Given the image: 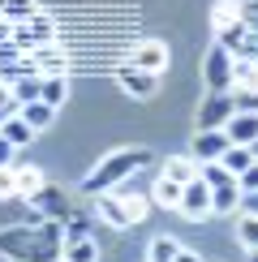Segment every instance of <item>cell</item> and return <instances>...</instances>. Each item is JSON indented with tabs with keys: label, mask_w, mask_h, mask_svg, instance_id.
Returning a JSON list of instances; mask_svg holds the SVG:
<instances>
[{
	"label": "cell",
	"mask_w": 258,
	"mask_h": 262,
	"mask_svg": "<svg viewBox=\"0 0 258 262\" xmlns=\"http://www.w3.org/2000/svg\"><path fill=\"white\" fill-rule=\"evenodd\" d=\"M60 258H64V262H95V258H99V249H95L91 236H82V241H64Z\"/></svg>",
	"instance_id": "ffe728a7"
},
{
	"label": "cell",
	"mask_w": 258,
	"mask_h": 262,
	"mask_svg": "<svg viewBox=\"0 0 258 262\" xmlns=\"http://www.w3.org/2000/svg\"><path fill=\"white\" fill-rule=\"evenodd\" d=\"M250 155H254V159H258V138H254V142H250Z\"/></svg>",
	"instance_id": "60d3db41"
},
{
	"label": "cell",
	"mask_w": 258,
	"mask_h": 262,
	"mask_svg": "<svg viewBox=\"0 0 258 262\" xmlns=\"http://www.w3.org/2000/svg\"><path fill=\"white\" fill-rule=\"evenodd\" d=\"M64 228V241H82V236H91V215H82V211H69L60 220Z\"/></svg>",
	"instance_id": "603a6c76"
},
{
	"label": "cell",
	"mask_w": 258,
	"mask_h": 262,
	"mask_svg": "<svg viewBox=\"0 0 258 262\" xmlns=\"http://www.w3.org/2000/svg\"><path fill=\"white\" fill-rule=\"evenodd\" d=\"M236 202H241L236 181H232V185H215V189H211V215H232Z\"/></svg>",
	"instance_id": "ac0fdd59"
},
{
	"label": "cell",
	"mask_w": 258,
	"mask_h": 262,
	"mask_svg": "<svg viewBox=\"0 0 258 262\" xmlns=\"http://www.w3.org/2000/svg\"><path fill=\"white\" fill-rule=\"evenodd\" d=\"M232 142L224 129H198V138H193V159L198 163H220V155L228 150Z\"/></svg>",
	"instance_id": "9c48e42d"
},
{
	"label": "cell",
	"mask_w": 258,
	"mask_h": 262,
	"mask_svg": "<svg viewBox=\"0 0 258 262\" xmlns=\"http://www.w3.org/2000/svg\"><path fill=\"white\" fill-rule=\"evenodd\" d=\"M245 60L258 64V30H250V48H245Z\"/></svg>",
	"instance_id": "74e56055"
},
{
	"label": "cell",
	"mask_w": 258,
	"mask_h": 262,
	"mask_svg": "<svg viewBox=\"0 0 258 262\" xmlns=\"http://www.w3.org/2000/svg\"><path fill=\"white\" fill-rule=\"evenodd\" d=\"M35 13V0H0V17H9L17 26V21H26Z\"/></svg>",
	"instance_id": "484cf974"
},
{
	"label": "cell",
	"mask_w": 258,
	"mask_h": 262,
	"mask_svg": "<svg viewBox=\"0 0 258 262\" xmlns=\"http://www.w3.org/2000/svg\"><path fill=\"white\" fill-rule=\"evenodd\" d=\"M129 60H134L138 69H146V73H155V78H159V73L168 69V48L159 39H146V43H138V48H134V56H129Z\"/></svg>",
	"instance_id": "8fae6325"
},
{
	"label": "cell",
	"mask_w": 258,
	"mask_h": 262,
	"mask_svg": "<svg viewBox=\"0 0 258 262\" xmlns=\"http://www.w3.org/2000/svg\"><path fill=\"white\" fill-rule=\"evenodd\" d=\"M56 262H64V258H56Z\"/></svg>",
	"instance_id": "7bdbcfd3"
},
{
	"label": "cell",
	"mask_w": 258,
	"mask_h": 262,
	"mask_svg": "<svg viewBox=\"0 0 258 262\" xmlns=\"http://www.w3.org/2000/svg\"><path fill=\"white\" fill-rule=\"evenodd\" d=\"M39 86H43V73H39V78H17L13 86H9V95H13L17 107H22V103H30V99H39Z\"/></svg>",
	"instance_id": "cb8c5ba5"
},
{
	"label": "cell",
	"mask_w": 258,
	"mask_h": 262,
	"mask_svg": "<svg viewBox=\"0 0 258 262\" xmlns=\"http://www.w3.org/2000/svg\"><path fill=\"white\" fill-rule=\"evenodd\" d=\"M177 262H202V258L193 254V249H177Z\"/></svg>",
	"instance_id": "ab89813d"
},
{
	"label": "cell",
	"mask_w": 258,
	"mask_h": 262,
	"mask_svg": "<svg viewBox=\"0 0 258 262\" xmlns=\"http://www.w3.org/2000/svg\"><path fill=\"white\" fill-rule=\"evenodd\" d=\"M236 236H241V245L258 254V215H241V224H236Z\"/></svg>",
	"instance_id": "4316f807"
},
{
	"label": "cell",
	"mask_w": 258,
	"mask_h": 262,
	"mask_svg": "<svg viewBox=\"0 0 258 262\" xmlns=\"http://www.w3.org/2000/svg\"><path fill=\"white\" fill-rule=\"evenodd\" d=\"M146 163H150V150H146V146H134V150H112V155H107L99 168H95L91 177L82 181V193H91V198H95V193H103V189H116L121 181H129L138 168H146Z\"/></svg>",
	"instance_id": "7a4b0ae2"
},
{
	"label": "cell",
	"mask_w": 258,
	"mask_h": 262,
	"mask_svg": "<svg viewBox=\"0 0 258 262\" xmlns=\"http://www.w3.org/2000/svg\"><path fill=\"white\" fill-rule=\"evenodd\" d=\"M150 198H155V206H164V211H177V202H181V181H172L159 172L155 177V189H150Z\"/></svg>",
	"instance_id": "e0dca14e"
},
{
	"label": "cell",
	"mask_w": 258,
	"mask_h": 262,
	"mask_svg": "<svg viewBox=\"0 0 258 262\" xmlns=\"http://www.w3.org/2000/svg\"><path fill=\"white\" fill-rule=\"evenodd\" d=\"M17 116H22V121H26L30 129H35V134H39V129H48V125H52L56 107H48L43 99H30V103H22V107H17Z\"/></svg>",
	"instance_id": "2e32d148"
},
{
	"label": "cell",
	"mask_w": 258,
	"mask_h": 262,
	"mask_svg": "<svg viewBox=\"0 0 258 262\" xmlns=\"http://www.w3.org/2000/svg\"><path fill=\"white\" fill-rule=\"evenodd\" d=\"M241 17V5H236V0H220V5L211 9V21L215 26H228V21H236Z\"/></svg>",
	"instance_id": "83f0119b"
},
{
	"label": "cell",
	"mask_w": 258,
	"mask_h": 262,
	"mask_svg": "<svg viewBox=\"0 0 258 262\" xmlns=\"http://www.w3.org/2000/svg\"><path fill=\"white\" fill-rule=\"evenodd\" d=\"M177 241H172V236H155V241H150V249H146V262H177Z\"/></svg>",
	"instance_id": "d4e9b609"
},
{
	"label": "cell",
	"mask_w": 258,
	"mask_h": 262,
	"mask_svg": "<svg viewBox=\"0 0 258 262\" xmlns=\"http://www.w3.org/2000/svg\"><path fill=\"white\" fill-rule=\"evenodd\" d=\"M13 181H17V193H22V198H30V193H35L48 177H43L39 168H30V163H22V168H13Z\"/></svg>",
	"instance_id": "7402d4cb"
},
{
	"label": "cell",
	"mask_w": 258,
	"mask_h": 262,
	"mask_svg": "<svg viewBox=\"0 0 258 262\" xmlns=\"http://www.w3.org/2000/svg\"><path fill=\"white\" fill-rule=\"evenodd\" d=\"M220 163H224V168L232 172V177H241V172H245V168L254 163V155H250V146H236V142H232V146H228V150L220 155Z\"/></svg>",
	"instance_id": "44dd1931"
},
{
	"label": "cell",
	"mask_w": 258,
	"mask_h": 262,
	"mask_svg": "<svg viewBox=\"0 0 258 262\" xmlns=\"http://www.w3.org/2000/svg\"><path fill=\"white\" fill-rule=\"evenodd\" d=\"M250 258H254V262H258V254H250Z\"/></svg>",
	"instance_id": "b9f144b4"
},
{
	"label": "cell",
	"mask_w": 258,
	"mask_h": 262,
	"mask_svg": "<svg viewBox=\"0 0 258 262\" xmlns=\"http://www.w3.org/2000/svg\"><path fill=\"white\" fill-rule=\"evenodd\" d=\"M224 134H228V142H236V146H250L258 138V112H232V121L224 125Z\"/></svg>",
	"instance_id": "4fadbf2b"
},
{
	"label": "cell",
	"mask_w": 258,
	"mask_h": 262,
	"mask_svg": "<svg viewBox=\"0 0 258 262\" xmlns=\"http://www.w3.org/2000/svg\"><path fill=\"white\" fill-rule=\"evenodd\" d=\"M26 56L39 64V73H64V69H69V56H64V48H60V43H43V48L26 52Z\"/></svg>",
	"instance_id": "5bb4252c"
},
{
	"label": "cell",
	"mask_w": 258,
	"mask_h": 262,
	"mask_svg": "<svg viewBox=\"0 0 258 262\" xmlns=\"http://www.w3.org/2000/svg\"><path fill=\"white\" fill-rule=\"evenodd\" d=\"M22 52H17V43L9 39V43H0V64H9V60H17Z\"/></svg>",
	"instance_id": "e575fe53"
},
{
	"label": "cell",
	"mask_w": 258,
	"mask_h": 262,
	"mask_svg": "<svg viewBox=\"0 0 258 262\" xmlns=\"http://www.w3.org/2000/svg\"><path fill=\"white\" fill-rule=\"evenodd\" d=\"M39 99L48 107H60L64 99H69V78L64 73H43V86H39Z\"/></svg>",
	"instance_id": "9a60e30c"
},
{
	"label": "cell",
	"mask_w": 258,
	"mask_h": 262,
	"mask_svg": "<svg viewBox=\"0 0 258 262\" xmlns=\"http://www.w3.org/2000/svg\"><path fill=\"white\" fill-rule=\"evenodd\" d=\"M142 211H146V202L134 198V193H116V189L95 193V215L103 224H112V228H134L142 220Z\"/></svg>",
	"instance_id": "3957f363"
},
{
	"label": "cell",
	"mask_w": 258,
	"mask_h": 262,
	"mask_svg": "<svg viewBox=\"0 0 258 262\" xmlns=\"http://www.w3.org/2000/svg\"><path fill=\"white\" fill-rule=\"evenodd\" d=\"M177 211L185 215V220H207L211 215V189H207V181L193 172V177L181 185V202H177Z\"/></svg>",
	"instance_id": "5b68a950"
},
{
	"label": "cell",
	"mask_w": 258,
	"mask_h": 262,
	"mask_svg": "<svg viewBox=\"0 0 258 262\" xmlns=\"http://www.w3.org/2000/svg\"><path fill=\"white\" fill-rule=\"evenodd\" d=\"M17 193V181H13V163L9 168H0V198H13Z\"/></svg>",
	"instance_id": "1f68e13d"
},
{
	"label": "cell",
	"mask_w": 258,
	"mask_h": 262,
	"mask_svg": "<svg viewBox=\"0 0 258 262\" xmlns=\"http://www.w3.org/2000/svg\"><path fill=\"white\" fill-rule=\"evenodd\" d=\"M30 206H35V211H43L48 220H64V215H69V198H64L56 185H48V181L30 193Z\"/></svg>",
	"instance_id": "30bf717a"
},
{
	"label": "cell",
	"mask_w": 258,
	"mask_h": 262,
	"mask_svg": "<svg viewBox=\"0 0 258 262\" xmlns=\"http://www.w3.org/2000/svg\"><path fill=\"white\" fill-rule=\"evenodd\" d=\"M232 103H236V112H258V86H250V91H232Z\"/></svg>",
	"instance_id": "f546056e"
},
{
	"label": "cell",
	"mask_w": 258,
	"mask_h": 262,
	"mask_svg": "<svg viewBox=\"0 0 258 262\" xmlns=\"http://www.w3.org/2000/svg\"><path fill=\"white\" fill-rule=\"evenodd\" d=\"M236 103H232V91H211L198 107V129H224L232 121Z\"/></svg>",
	"instance_id": "8992f818"
},
{
	"label": "cell",
	"mask_w": 258,
	"mask_h": 262,
	"mask_svg": "<svg viewBox=\"0 0 258 262\" xmlns=\"http://www.w3.org/2000/svg\"><path fill=\"white\" fill-rule=\"evenodd\" d=\"M202 78H207L211 91H232V52L215 43L207 52V60H202Z\"/></svg>",
	"instance_id": "52a82bcc"
},
{
	"label": "cell",
	"mask_w": 258,
	"mask_h": 262,
	"mask_svg": "<svg viewBox=\"0 0 258 262\" xmlns=\"http://www.w3.org/2000/svg\"><path fill=\"white\" fill-rule=\"evenodd\" d=\"M9 163H13V146H9V138L0 134V168H9Z\"/></svg>",
	"instance_id": "8d00e7d4"
},
{
	"label": "cell",
	"mask_w": 258,
	"mask_h": 262,
	"mask_svg": "<svg viewBox=\"0 0 258 262\" xmlns=\"http://www.w3.org/2000/svg\"><path fill=\"white\" fill-rule=\"evenodd\" d=\"M60 249H64V228H60V220L0 228V254H5L9 262H56Z\"/></svg>",
	"instance_id": "6da1fadb"
},
{
	"label": "cell",
	"mask_w": 258,
	"mask_h": 262,
	"mask_svg": "<svg viewBox=\"0 0 258 262\" xmlns=\"http://www.w3.org/2000/svg\"><path fill=\"white\" fill-rule=\"evenodd\" d=\"M13 112H17V99H13V95H9V86L0 82V121H9V116H13Z\"/></svg>",
	"instance_id": "d6a6232c"
},
{
	"label": "cell",
	"mask_w": 258,
	"mask_h": 262,
	"mask_svg": "<svg viewBox=\"0 0 258 262\" xmlns=\"http://www.w3.org/2000/svg\"><path fill=\"white\" fill-rule=\"evenodd\" d=\"M9 39H13V21L0 17V43H9Z\"/></svg>",
	"instance_id": "f35d334b"
},
{
	"label": "cell",
	"mask_w": 258,
	"mask_h": 262,
	"mask_svg": "<svg viewBox=\"0 0 258 262\" xmlns=\"http://www.w3.org/2000/svg\"><path fill=\"white\" fill-rule=\"evenodd\" d=\"M236 206H241L245 215H258V193H241V202H236Z\"/></svg>",
	"instance_id": "d590c367"
},
{
	"label": "cell",
	"mask_w": 258,
	"mask_h": 262,
	"mask_svg": "<svg viewBox=\"0 0 258 262\" xmlns=\"http://www.w3.org/2000/svg\"><path fill=\"white\" fill-rule=\"evenodd\" d=\"M241 21L250 30H258V0H241Z\"/></svg>",
	"instance_id": "836d02e7"
},
{
	"label": "cell",
	"mask_w": 258,
	"mask_h": 262,
	"mask_svg": "<svg viewBox=\"0 0 258 262\" xmlns=\"http://www.w3.org/2000/svg\"><path fill=\"white\" fill-rule=\"evenodd\" d=\"M236 189H241V193H258V159L241 172V177H236Z\"/></svg>",
	"instance_id": "4dcf8cb0"
},
{
	"label": "cell",
	"mask_w": 258,
	"mask_h": 262,
	"mask_svg": "<svg viewBox=\"0 0 258 262\" xmlns=\"http://www.w3.org/2000/svg\"><path fill=\"white\" fill-rule=\"evenodd\" d=\"M13 43H17V52H35L43 43H56V21L43 13V9H35L26 21L13 26Z\"/></svg>",
	"instance_id": "277c9868"
},
{
	"label": "cell",
	"mask_w": 258,
	"mask_h": 262,
	"mask_svg": "<svg viewBox=\"0 0 258 262\" xmlns=\"http://www.w3.org/2000/svg\"><path fill=\"white\" fill-rule=\"evenodd\" d=\"M164 177H172V181L185 185V181L193 177V163H189V159H168V163H164Z\"/></svg>",
	"instance_id": "f1b7e54d"
},
{
	"label": "cell",
	"mask_w": 258,
	"mask_h": 262,
	"mask_svg": "<svg viewBox=\"0 0 258 262\" xmlns=\"http://www.w3.org/2000/svg\"><path fill=\"white\" fill-rule=\"evenodd\" d=\"M0 134H5V138H9V146L17 150V146H30V138H35V129H30V125H26V121H22V116L13 112L9 121H0Z\"/></svg>",
	"instance_id": "d6986e66"
},
{
	"label": "cell",
	"mask_w": 258,
	"mask_h": 262,
	"mask_svg": "<svg viewBox=\"0 0 258 262\" xmlns=\"http://www.w3.org/2000/svg\"><path fill=\"white\" fill-rule=\"evenodd\" d=\"M215 43H220V48H228L232 56H245V48H250V26H245L241 17L228 21V26H215Z\"/></svg>",
	"instance_id": "7c38bea8"
},
{
	"label": "cell",
	"mask_w": 258,
	"mask_h": 262,
	"mask_svg": "<svg viewBox=\"0 0 258 262\" xmlns=\"http://www.w3.org/2000/svg\"><path fill=\"white\" fill-rule=\"evenodd\" d=\"M116 82H121L125 95H134V99H150V95L159 91V78H155V73H146V69H138L134 60H125L121 69H116Z\"/></svg>",
	"instance_id": "ba28073f"
}]
</instances>
